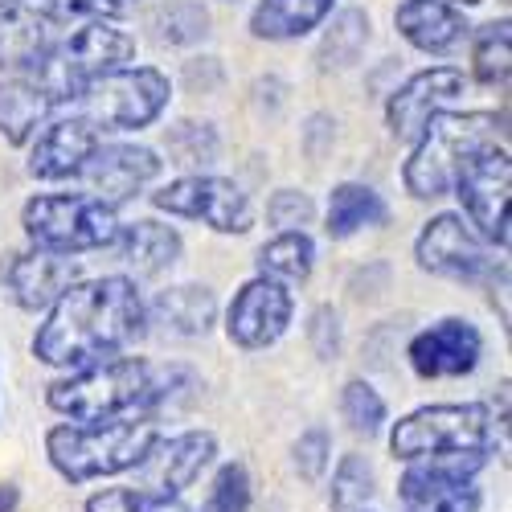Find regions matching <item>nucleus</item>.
Segmentation results:
<instances>
[{
	"mask_svg": "<svg viewBox=\"0 0 512 512\" xmlns=\"http://www.w3.org/2000/svg\"><path fill=\"white\" fill-rule=\"evenodd\" d=\"M148 332V304L127 275L78 279L46 312L33 336V357L54 369H91L123 357Z\"/></svg>",
	"mask_w": 512,
	"mask_h": 512,
	"instance_id": "obj_1",
	"label": "nucleus"
},
{
	"mask_svg": "<svg viewBox=\"0 0 512 512\" xmlns=\"http://www.w3.org/2000/svg\"><path fill=\"white\" fill-rule=\"evenodd\" d=\"M181 373L185 369H156L140 357H115L54 381L46 402L62 418H70V426H103L119 418L152 414L173 394V381Z\"/></svg>",
	"mask_w": 512,
	"mask_h": 512,
	"instance_id": "obj_2",
	"label": "nucleus"
},
{
	"mask_svg": "<svg viewBox=\"0 0 512 512\" xmlns=\"http://www.w3.org/2000/svg\"><path fill=\"white\" fill-rule=\"evenodd\" d=\"M156 443H160L156 414H136L103 426H54L46 435V455L62 480L87 484L99 476L132 472Z\"/></svg>",
	"mask_w": 512,
	"mask_h": 512,
	"instance_id": "obj_3",
	"label": "nucleus"
},
{
	"mask_svg": "<svg viewBox=\"0 0 512 512\" xmlns=\"http://www.w3.org/2000/svg\"><path fill=\"white\" fill-rule=\"evenodd\" d=\"M132 58H136L132 33L119 29L115 21H87L70 37H58V46L33 70V78H37V87L54 99V107L78 103L87 95V87H95L99 78L123 70Z\"/></svg>",
	"mask_w": 512,
	"mask_h": 512,
	"instance_id": "obj_4",
	"label": "nucleus"
},
{
	"mask_svg": "<svg viewBox=\"0 0 512 512\" xmlns=\"http://www.w3.org/2000/svg\"><path fill=\"white\" fill-rule=\"evenodd\" d=\"M496 115L492 111H467V115H455V111H439L426 132L414 140V152L402 168V181H406V193L418 197V201H435L451 189L459 164L488 148L492 136H496Z\"/></svg>",
	"mask_w": 512,
	"mask_h": 512,
	"instance_id": "obj_5",
	"label": "nucleus"
},
{
	"mask_svg": "<svg viewBox=\"0 0 512 512\" xmlns=\"http://www.w3.org/2000/svg\"><path fill=\"white\" fill-rule=\"evenodd\" d=\"M21 226L33 250L74 259V254H87V250H111L123 222L115 205L91 193H41L25 201Z\"/></svg>",
	"mask_w": 512,
	"mask_h": 512,
	"instance_id": "obj_6",
	"label": "nucleus"
},
{
	"mask_svg": "<svg viewBox=\"0 0 512 512\" xmlns=\"http://www.w3.org/2000/svg\"><path fill=\"white\" fill-rule=\"evenodd\" d=\"M390 451L402 463L459 451H492V410L484 402L422 406L390 431Z\"/></svg>",
	"mask_w": 512,
	"mask_h": 512,
	"instance_id": "obj_7",
	"label": "nucleus"
},
{
	"mask_svg": "<svg viewBox=\"0 0 512 512\" xmlns=\"http://www.w3.org/2000/svg\"><path fill=\"white\" fill-rule=\"evenodd\" d=\"M173 99V82L156 66H123L107 78H99L87 95L78 99V115L87 119L95 132H140L156 123Z\"/></svg>",
	"mask_w": 512,
	"mask_h": 512,
	"instance_id": "obj_8",
	"label": "nucleus"
},
{
	"mask_svg": "<svg viewBox=\"0 0 512 512\" xmlns=\"http://www.w3.org/2000/svg\"><path fill=\"white\" fill-rule=\"evenodd\" d=\"M488 455L492 451H459L410 463L398 484L402 512H480L476 476L488 467Z\"/></svg>",
	"mask_w": 512,
	"mask_h": 512,
	"instance_id": "obj_9",
	"label": "nucleus"
},
{
	"mask_svg": "<svg viewBox=\"0 0 512 512\" xmlns=\"http://www.w3.org/2000/svg\"><path fill=\"white\" fill-rule=\"evenodd\" d=\"M455 193L459 205L467 213V226L476 230V238L488 246H508V185H512V164L508 152L488 144L480 152H472L459 173H455Z\"/></svg>",
	"mask_w": 512,
	"mask_h": 512,
	"instance_id": "obj_10",
	"label": "nucleus"
},
{
	"mask_svg": "<svg viewBox=\"0 0 512 512\" xmlns=\"http://www.w3.org/2000/svg\"><path fill=\"white\" fill-rule=\"evenodd\" d=\"M152 205L173 213V218H189V222H205L218 234H246L254 222L250 197L242 193V185L213 177V173H189L168 181L160 193H152Z\"/></svg>",
	"mask_w": 512,
	"mask_h": 512,
	"instance_id": "obj_11",
	"label": "nucleus"
},
{
	"mask_svg": "<svg viewBox=\"0 0 512 512\" xmlns=\"http://www.w3.org/2000/svg\"><path fill=\"white\" fill-rule=\"evenodd\" d=\"M414 259L422 271H431L439 279H455V283H476L496 267L488 246L463 222V213H439V218L426 222L414 242Z\"/></svg>",
	"mask_w": 512,
	"mask_h": 512,
	"instance_id": "obj_12",
	"label": "nucleus"
},
{
	"mask_svg": "<svg viewBox=\"0 0 512 512\" xmlns=\"http://www.w3.org/2000/svg\"><path fill=\"white\" fill-rule=\"evenodd\" d=\"M218 455V439L209 431H185L173 439H160L144 463L136 467V488L144 500H181L185 488H193V480L205 472Z\"/></svg>",
	"mask_w": 512,
	"mask_h": 512,
	"instance_id": "obj_13",
	"label": "nucleus"
},
{
	"mask_svg": "<svg viewBox=\"0 0 512 512\" xmlns=\"http://www.w3.org/2000/svg\"><path fill=\"white\" fill-rule=\"evenodd\" d=\"M291 312H295L291 291L275 279L254 275L250 283L234 291L230 312H226V336L238 349H267L287 332Z\"/></svg>",
	"mask_w": 512,
	"mask_h": 512,
	"instance_id": "obj_14",
	"label": "nucleus"
},
{
	"mask_svg": "<svg viewBox=\"0 0 512 512\" xmlns=\"http://www.w3.org/2000/svg\"><path fill=\"white\" fill-rule=\"evenodd\" d=\"M467 91V78L455 66H431L410 74L386 103V123L394 140H418L439 111H447Z\"/></svg>",
	"mask_w": 512,
	"mask_h": 512,
	"instance_id": "obj_15",
	"label": "nucleus"
},
{
	"mask_svg": "<svg viewBox=\"0 0 512 512\" xmlns=\"http://www.w3.org/2000/svg\"><path fill=\"white\" fill-rule=\"evenodd\" d=\"M58 21L46 0H5L0 5V74H33L58 46Z\"/></svg>",
	"mask_w": 512,
	"mask_h": 512,
	"instance_id": "obj_16",
	"label": "nucleus"
},
{
	"mask_svg": "<svg viewBox=\"0 0 512 512\" xmlns=\"http://www.w3.org/2000/svg\"><path fill=\"white\" fill-rule=\"evenodd\" d=\"M82 279V263L46 250H13L0 259V283L9 287L21 312H50L58 295Z\"/></svg>",
	"mask_w": 512,
	"mask_h": 512,
	"instance_id": "obj_17",
	"label": "nucleus"
},
{
	"mask_svg": "<svg viewBox=\"0 0 512 512\" xmlns=\"http://www.w3.org/2000/svg\"><path fill=\"white\" fill-rule=\"evenodd\" d=\"M160 164L164 160L148 144H99L87 156L78 177L95 189L99 201L123 205V201L140 197V189L160 177Z\"/></svg>",
	"mask_w": 512,
	"mask_h": 512,
	"instance_id": "obj_18",
	"label": "nucleus"
},
{
	"mask_svg": "<svg viewBox=\"0 0 512 512\" xmlns=\"http://www.w3.org/2000/svg\"><path fill=\"white\" fill-rule=\"evenodd\" d=\"M410 365L418 377H463L472 373L484 357V336L472 320H459V316H447L431 328H422L410 349H406Z\"/></svg>",
	"mask_w": 512,
	"mask_h": 512,
	"instance_id": "obj_19",
	"label": "nucleus"
},
{
	"mask_svg": "<svg viewBox=\"0 0 512 512\" xmlns=\"http://www.w3.org/2000/svg\"><path fill=\"white\" fill-rule=\"evenodd\" d=\"M103 144V136L82 115H66L54 119L46 132H41L29 148V177L37 181H66L78 177L87 156Z\"/></svg>",
	"mask_w": 512,
	"mask_h": 512,
	"instance_id": "obj_20",
	"label": "nucleus"
},
{
	"mask_svg": "<svg viewBox=\"0 0 512 512\" xmlns=\"http://www.w3.org/2000/svg\"><path fill=\"white\" fill-rule=\"evenodd\" d=\"M394 25L422 54H451L472 37L467 17L451 5H443V0H402L394 9Z\"/></svg>",
	"mask_w": 512,
	"mask_h": 512,
	"instance_id": "obj_21",
	"label": "nucleus"
},
{
	"mask_svg": "<svg viewBox=\"0 0 512 512\" xmlns=\"http://www.w3.org/2000/svg\"><path fill=\"white\" fill-rule=\"evenodd\" d=\"M111 250H115V259L127 271H136L140 279H156V275L177 267L185 242H181V234L173 226H164L156 218H140V222L119 226Z\"/></svg>",
	"mask_w": 512,
	"mask_h": 512,
	"instance_id": "obj_22",
	"label": "nucleus"
},
{
	"mask_svg": "<svg viewBox=\"0 0 512 512\" xmlns=\"http://www.w3.org/2000/svg\"><path fill=\"white\" fill-rule=\"evenodd\" d=\"M148 320L160 324L168 336H205L218 320V295L201 283H181V287H164L152 308H148Z\"/></svg>",
	"mask_w": 512,
	"mask_h": 512,
	"instance_id": "obj_23",
	"label": "nucleus"
},
{
	"mask_svg": "<svg viewBox=\"0 0 512 512\" xmlns=\"http://www.w3.org/2000/svg\"><path fill=\"white\" fill-rule=\"evenodd\" d=\"M50 111H54V99L37 87L33 74L0 82V136H5V144L13 148L29 144L37 127L50 119Z\"/></svg>",
	"mask_w": 512,
	"mask_h": 512,
	"instance_id": "obj_24",
	"label": "nucleus"
},
{
	"mask_svg": "<svg viewBox=\"0 0 512 512\" xmlns=\"http://www.w3.org/2000/svg\"><path fill=\"white\" fill-rule=\"evenodd\" d=\"M390 218V205L381 201V193L373 185H361V181H345L328 193V238H353L361 234L365 226H386Z\"/></svg>",
	"mask_w": 512,
	"mask_h": 512,
	"instance_id": "obj_25",
	"label": "nucleus"
},
{
	"mask_svg": "<svg viewBox=\"0 0 512 512\" xmlns=\"http://www.w3.org/2000/svg\"><path fill=\"white\" fill-rule=\"evenodd\" d=\"M332 13V0H259L250 13V33L259 41H295L312 33Z\"/></svg>",
	"mask_w": 512,
	"mask_h": 512,
	"instance_id": "obj_26",
	"label": "nucleus"
},
{
	"mask_svg": "<svg viewBox=\"0 0 512 512\" xmlns=\"http://www.w3.org/2000/svg\"><path fill=\"white\" fill-rule=\"evenodd\" d=\"M369 29L373 25H369L365 9H340L316 46V66L320 70H349L361 58V50L369 46Z\"/></svg>",
	"mask_w": 512,
	"mask_h": 512,
	"instance_id": "obj_27",
	"label": "nucleus"
},
{
	"mask_svg": "<svg viewBox=\"0 0 512 512\" xmlns=\"http://www.w3.org/2000/svg\"><path fill=\"white\" fill-rule=\"evenodd\" d=\"M316 267V242L304 230H291V234H275L271 242H263L259 250V275L275 279V283H304Z\"/></svg>",
	"mask_w": 512,
	"mask_h": 512,
	"instance_id": "obj_28",
	"label": "nucleus"
},
{
	"mask_svg": "<svg viewBox=\"0 0 512 512\" xmlns=\"http://www.w3.org/2000/svg\"><path fill=\"white\" fill-rule=\"evenodd\" d=\"M164 148L173 156V164L181 168H193V177L205 173V168L218 164L222 156V140L213 132V123H201V119H181L164 132Z\"/></svg>",
	"mask_w": 512,
	"mask_h": 512,
	"instance_id": "obj_29",
	"label": "nucleus"
},
{
	"mask_svg": "<svg viewBox=\"0 0 512 512\" xmlns=\"http://www.w3.org/2000/svg\"><path fill=\"white\" fill-rule=\"evenodd\" d=\"M152 37L160 46H193L209 33V13L197 0H164V5L148 17Z\"/></svg>",
	"mask_w": 512,
	"mask_h": 512,
	"instance_id": "obj_30",
	"label": "nucleus"
},
{
	"mask_svg": "<svg viewBox=\"0 0 512 512\" xmlns=\"http://www.w3.org/2000/svg\"><path fill=\"white\" fill-rule=\"evenodd\" d=\"M508 17L492 21V25H480L476 29V50H472V66H476V78L488 82V87H504L508 82Z\"/></svg>",
	"mask_w": 512,
	"mask_h": 512,
	"instance_id": "obj_31",
	"label": "nucleus"
},
{
	"mask_svg": "<svg viewBox=\"0 0 512 512\" xmlns=\"http://www.w3.org/2000/svg\"><path fill=\"white\" fill-rule=\"evenodd\" d=\"M373 496V467L365 455H345L332 472V488H328V504L336 512H361V504Z\"/></svg>",
	"mask_w": 512,
	"mask_h": 512,
	"instance_id": "obj_32",
	"label": "nucleus"
},
{
	"mask_svg": "<svg viewBox=\"0 0 512 512\" xmlns=\"http://www.w3.org/2000/svg\"><path fill=\"white\" fill-rule=\"evenodd\" d=\"M340 414H345L353 435L373 439L381 426H386V398H381L369 381L357 377V381H349V386L340 390Z\"/></svg>",
	"mask_w": 512,
	"mask_h": 512,
	"instance_id": "obj_33",
	"label": "nucleus"
},
{
	"mask_svg": "<svg viewBox=\"0 0 512 512\" xmlns=\"http://www.w3.org/2000/svg\"><path fill=\"white\" fill-rule=\"evenodd\" d=\"M205 512H250V472L246 463H222L209 484Z\"/></svg>",
	"mask_w": 512,
	"mask_h": 512,
	"instance_id": "obj_34",
	"label": "nucleus"
},
{
	"mask_svg": "<svg viewBox=\"0 0 512 512\" xmlns=\"http://www.w3.org/2000/svg\"><path fill=\"white\" fill-rule=\"evenodd\" d=\"M316 218V205L304 189H279L271 201H267V222L279 226V234H291V230H304L312 226Z\"/></svg>",
	"mask_w": 512,
	"mask_h": 512,
	"instance_id": "obj_35",
	"label": "nucleus"
},
{
	"mask_svg": "<svg viewBox=\"0 0 512 512\" xmlns=\"http://www.w3.org/2000/svg\"><path fill=\"white\" fill-rule=\"evenodd\" d=\"M308 345L320 361H336L340 357V345H345V332H340V312L332 304H320L312 316H308Z\"/></svg>",
	"mask_w": 512,
	"mask_h": 512,
	"instance_id": "obj_36",
	"label": "nucleus"
},
{
	"mask_svg": "<svg viewBox=\"0 0 512 512\" xmlns=\"http://www.w3.org/2000/svg\"><path fill=\"white\" fill-rule=\"evenodd\" d=\"M328 459H332V439H328L324 426H312V431H304L295 439V472H300L308 484H316L324 476Z\"/></svg>",
	"mask_w": 512,
	"mask_h": 512,
	"instance_id": "obj_37",
	"label": "nucleus"
},
{
	"mask_svg": "<svg viewBox=\"0 0 512 512\" xmlns=\"http://www.w3.org/2000/svg\"><path fill=\"white\" fill-rule=\"evenodd\" d=\"M58 25L66 21H115L123 13V0H46Z\"/></svg>",
	"mask_w": 512,
	"mask_h": 512,
	"instance_id": "obj_38",
	"label": "nucleus"
},
{
	"mask_svg": "<svg viewBox=\"0 0 512 512\" xmlns=\"http://www.w3.org/2000/svg\"><path fill=\"white\" fill-rule=\"evenodd\" d=\"M140 508H144V496L132 488H103L87 500V512H140Z\"/></svg>",
	"mask_w": 512,
	"mask_h": 512,
	"instance_id": "obj_39",
	"label": "nucleus"
},
{
	"mask_svg": "<svg viewBox=\"0 0 512 512\" xmlns=\"http://www.w3.org/2000/svg\"><path fill=\"white\" fill-rule=\"evenodd\" d=\"M185 78L193 91H213L222 82V66H218V58H193L185 66Z\"/></svg>",
	"mask_w": 512,
	"mask_h": 512,
	"instance_id": "obj_40",
	"label": "nucleus"
},
{
	"mask_svg": "<svg viewBox=\"0 0 512 512\" xmlns=\"http://www.w3.org/2000/svg\"><path fill=\"white\" fill-rule=\"evenodd\" d=\"M140 512H193L189 504H181V500H144V508Z\"/></svg>",
	"mask_w": 512,
	"mask_h": 512,
	"instance_id": "obj_41",
	"label": "nucleus"
},
{
	"mask_svg": "<svg viewBox=\"0 0 512 512\" xmlns=\"http://www.w3.org/2000/svg\"><path fill=\"white\" fill-rule=\"evenodd\" d=\"M17 500H21L17 484H0V512H17Z\"/></svg>",
	"mask_w": 512,
	"mask_h": 512,
	"instance_id": "obj_42",
	"label": "nucleus"
},
{
	"mask_svg": "<svg viewBox=\"0 0 512 512\" xmlns=\"http://www.w3.org/2000/svg\"><path fill=\"white\" fill-rule=\"evenodd\" d=\"M443 5H451V9H455V5H480V0H443Z\"/></svg>",
	"mask_w": 512,
	"mask_h": 512,
	"instance_id": "obj_43",
	"label": "nucleus"
},
{
	"mask_svg": "<svg viewBox=\"0 0 512 512\" xmlns=\"http://www.w3.org/2000/svg\"><path fill=\"white\" fill-rule=\"evenodd\" d=\"M361 512H365V508H361Z\"/></svg>",
	"mask_w": 512,
	"mask_h": 512,
	"instance_id": "obj_44",
	"label": "nucleus"
}]
</instances>
